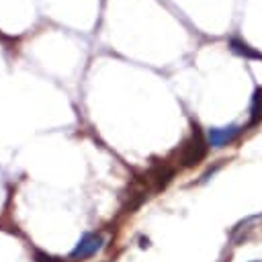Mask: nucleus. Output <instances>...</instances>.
<instances>
[{
	"instance_id": "7ed1b4c3",
	"label": "nucleus",
	"mask_w": 262,
	"mask_h": 262,
	"mask_svg": "<svg viewBox=\"0 0 262 262\" xmlns=\"http://www.w3.org/2000/svg\"><path fill=\"white\" fill-rule=\"evenodd\" d=\"M239 127L237 125H227V127H213L207 131V141L211 147H225L227 143H231L237 135H239Z\"/></svg>"
},
{
	"instance_id": "39448f33",
	"label": "nucleus",
	"mask_w": 262,
	"mask_h": 262,
	"mask_svg": "<svg viewBox=\"0 0 262 262\" xmlns=\"http://www.w3.org/2000/svg\"><path fill=\"white\" fill-rule=\"evenodd\" d=\"M229 49H231L235 55L246 57V59H262V53H260V51H256L254 47H250L246 41H242V39H237V37H231V39H229Z\"/></svg>"
},
{
	"instance_id": "f03ea898",
	"label": "nucleus",
	"mask_w": 262,
	"mask_h": 262,
	"mask_svg": "<svg viewBox=\"0 0 262 262\" xmlns=\"http://www.w3.org/2000/svg\"><path fill=\"white\" fill-rule=\"evenodd\" d=\"M102 248V237L98 235V233H84L80 239H78V244L74 246V250L70 252V258L72 260H84V258H90V256H94L98 250Z\"/></svg>"
},
{
	"instance_id": "f257e3e1",
	"label": "nucleus",
	"mask_w": 262,
	"mask_h": 262,
	"mask_svg": "<svg viewBox=\"0 0 262 262\" xmlns=\"http://www.w3.org/2000/svg\"><path fill=\"white\" fill-rule=\"evenodd\" d=\"M207 149H209V141L203 135V131L199 129V125H194L190 139H186L180 147V164L184 168H190V166L199 164L207 156Z\"/></svg>"
},
{
	"instance_id": "0eeeda50",
	"label": "nucleus",
	"mask_w": 262,
	"mask_h": 262,
	"mask_svg": "<svg viewBox=\"0 0 262 262\" xmlns=\"http://www.w3.org/2000/svg\"><path fill=\"white\" fill-rule=\"evenodd\" d=\"M35 262H63V260H59L55 256H49V254H45L41 250H35Z\"/></svg>"
},
{
	"instance_id": "423d86ee",
	"label": "nucleus",
	"mask_w": 262,
	"mask_h": 262,
	"mask_svg": "<svg viewBox=\"0 0 262 262\" xmlns=\"http://www.w3.org/2000/svg\"><path fill=\"white\" fill-rule=\"evenodd\" d=\"M260 119H262V88H256L250 102V125H256Z\"/></svg>"
},
{
	"instance_id": "20e7f679",
	"label": "nucleus",
	"mask_w": 262,
	"mask_h": 262,
	"mask_svg": "<svg viewBox=\"0 0 262 262\" xmlns=\"http://www.w3.org/2000/svg\"><path fill=\"white\" fill-rule=\"evenodd\" d=\"M172 176H174V168H170L168 164H158V166H154V168L147 172V178L154 182V188H156V190L164 188V186L172 180Z\"/></svg>"
}]
</instances>
